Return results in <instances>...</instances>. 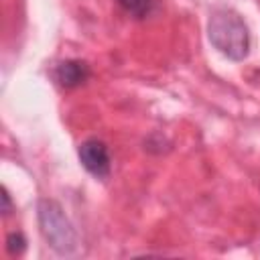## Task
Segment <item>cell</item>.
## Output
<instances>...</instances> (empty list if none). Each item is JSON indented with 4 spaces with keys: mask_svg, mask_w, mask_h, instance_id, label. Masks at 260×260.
Returning a JSON list of instances; mask_svg holds the SVG:
<instances>
[{
    "mask_svg": "<svg viewBox=\"0 0 260 260\" xmlns=\"http://www.w3.org/2000/svg\"><path fill=\"white\" fill-rule=\"evenodd\" d=\"M37 217L41 225V234L47 244L61 256H69L77 250V232L73 223L67 219L63 207L53 199H39Z\"/></svg>",
    "mask_w": 260,
    "mask_h": 260,
    "instance_id": "cell-2",
    "label": "cell"
},
{
    "mask_svg": "<svg viewBox=\"0 0 260 260\" xmlns=\"http://www.w3.org/2000/svg\"><path fill=\"white\" fill-rule=\"evenodd\" d=\"M79 162L83 165V169L95 177V179H108L110 171H112V158H110V150L108 144L100 138H87L79 144Z\"/></svg>",
    "mask_w": 260,
    "mask_h": 260,
    "instance_id": "cell-3",
    "label": "cell"
},
{
    "mask_svg": "<svg viewBox=\"0 0 260 260\" xmlns=\"http://www.w3.org/2000/svg\"><path fill=\"white\" fill-rule=\"evenodd\" d=\"M118 4L136 20H144L156 10V0H118Z\"/></svg>",
    "mask_w": 260,
    "mask_h": 260,
    "instance_id": "cell-5",
    "label": "cell"
},
{
    "mask_svg": "<svg viewBox=\"0 0 260 260\" xmlns=\"http://www.w3.org/2000/svg\"><path fill=\"white\" fill-rule=\"evenodd\" d=\"M12 213V201H10V193L6 191V187H2V215H10Z\"/></svg>",
    "mask_w": 260,
    "mask_h": 260,
    "instance_id": "cell-7",
    "label": "cell"
},
{
    "mask_svg": "<svg viewBox=\"0 0 260 260\" xmlns=\"http://www.w3.org/2000/svg\"><path fill=\"white\" fill-rule=\"evenodd\" d=\"M26 250V238L20 232H10L6 236V252L10 256H20Z\"/></svg>",
    "mask_w": 260,
    "mask_h": 260,
    "instance_id": "cell-6",
    "label": "cell"
},
{
    "mask_svg": "<svg viewBox=\"0 0 260 260\" xmlns=\"http://www.w3.org/2000/svg\"><path fill=\"white\" fill-rule=\"evenodd\" d=\"M207 39L232 61H244L250 53V30L244 18L230 8H215L209 14Z\"/></svg>",
    "mask_w": 260,
    "mask_h": 260,
    "instance_id": "cell-1",
    "label": "cell"
},
{
    "mask_svg": "<svg viewBox=\"0 0 260 260\" xmlns=\"http://www.w3.org/2000/svg\"><path fill=\"white\" fill-rule=\"evenodd\" d=\"M53 75H55V81H57L61 87H65V89H75V87L83 85V83L89 79L91 69H89V65H87L85 61H81V59H65V61H61V63L55 67Z\"/></svg>",
    "mask_w": 260,
    "mask_h": 260,
    "instance_id": "cell-4",
    "label": "cell"
}]
</instances>
